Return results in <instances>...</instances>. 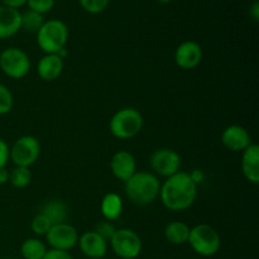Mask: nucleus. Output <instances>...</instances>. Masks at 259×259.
I'll return each mask as SVG.
<instances>
[{
    "instance_id": "6ab92c4d",
    "label": "nucleus",
    "mask_w": 259,
    "mask_h": 259,
    "mask_svg": "<svg viewBox=\"0 0 259 259\" xmlns=\"http://www.w3.org/2000/svg\"><path fill=\"white\" fill-rule=\"evenodd\" d=\"M191 228L184 222H171L164 227V238L168 243L175 245L186 244L189 240Z\"/></svg>"
},
{
    "instance_id": "cd10ccee",
    "label": "nucleus",
    "mask_w": 259,
    "mask_h": 259,
    "mask_svg": "<svg viewBox=\"0 0 259 259\" xmlns=\"http://www.w3.org/2000/svg\"><path fill=\"white\" fill-rule=\"evenodd\" d=\"M94 232L98 233V234L100 235L103 239H105L106 242H110V239L113 238V235L115 234L116 228L114 227V224L111 222H109V220H104V222L99 223V224L96 225V228Z\"/></svg>"
},
{
    "instance_id": "7ed1b4c3",
    "label": "nucleus",
    "mask_w": 259,
    "mask_h": 259,
    "mask_svg": "<svg viewBox=\"0 0 259 259\" xmlns=\"http://www.w3.org/2000/svg\"><path fill=\"white\" fill-rule=\"evenodd\" d=\"M68 40V28L60 19L46 20L37 32V43L46 55H57L66 48Z\"/></svg>"
},
{
    "instance_id": "423d86ee",
    "label": "nucleus",
    "mask_w": 259,
    "mask_h": 259,
    "mask_svg": "<svg viewBox=\"0 0 259 259\" xmlns=\"http://www.w3.org/2000/svg\"><path fill=\"white\" fill-rule=\"evenodd\" d=\"M0 70L8 77L19 80L30 71L29 56L18 47H8L0 53Z\"/></svg>"
},
{
    "instance_id": "f8f14e48",
    "label": "nucleus",
    "mask_w": 259,
    "mask_h": 259,
    "mask_svg": "<svg viewBox=\"0 0 259 259\" xmlns=\"http://www.w3.org/2000/svg\"><path fill=\"white\" fill-rule=\"evenodd\" d=\"M222 143L230 152H243L253 142L250 134L244 126L233 124L223 131Z\"/></svg>"
},
{
    "instance_id": "2f4dec72",
    "label": "nucleus",
    "mask_w": 259,
    "mask_h": 259,
    "mask_svg": "<svg viewBox=\"0 0 259 259\" xmlns=\"http://www.w3.org/2000/svg\"><path fill=\"white\" fill-rule=\"evenodd\" d=\"M249 15L254 22H258L259 19V3L254 2L249 8Z\"/></svg>"
},
{
    "instance_id": "dca6fc26",
    "label": "nucleus",
    "mask_w": 259,
    "mask_h": 259,
    "mask_svg": "<svg viewBox=\"0 0 259 259\" xmlns=\"http://www.w3.org/2000/svg\"><path fill=\"white\" fill-rule=\"evenodd\" d=\"M242 172L250 184H259V147L252 143L242 152Z\"/></svg>"
},
{
    "instance_id": "39448f33",
    "label": "nucleus",
    "mask_w": 259,
    "mask_h": 259,
    "mask_svg": "<svg viewBox=\"0 0 259 259\" xmlns=\"http://www.w3.org/2000/svg\"><path fill=\"white\" fill-rule=\"evenodd\" d=\"M187 243L191 249L201 257L215 255L222 247L219 233L209 224H199L191 228Z\"/></svg>"
},
{
    "instance_id": "f3484780",
    "label": "nucleus",
    "mask_w": 259,
    "mask_h": 259,
    "mask_svg": "<svg viewBox=\"0 0 259 259\" xmlns=\"http://www.w3.org/2000/svg\"><path fill=\"white\" fill-rule=\"evenodd\" d=\"M63 67V58H61L58 55H45L39 60L37 65V72L42 80L55 81L62 75Z\"/></svg>"
},
{
    "instance_id": "bb28decb",
    "label": "nucleus",
    "mask_w": 259,
    "mask_h": 259,
    "mask_svg": "<svg viewBox=\"0 0 259 259\" xmlns=\"http://www.w3.org/2000/svg\"><path fill=\"white\" fill-rule=\"evenodd\" d=\"M29 10H33L39 14H47L55 7V0H27Z\"/></svg>"
},
{
    "instance_id": "a211bd4d",
    "label": "nucleus",
    "mask_w": 259,
    "mask_h": 259,
    "mask_svg": "<svg viewBox=\"0 0 259 259\" xmlns=\"http://www.w3.org/2000/svg\"><path fill=\"white\" fill-rule=\"evenodd\" d=\"M100 210L105 220L114 222V220L119 219L123 212V200H121L120 195L115 194V192H108L101 200Z\"/></svg>"
},
{
    "instance_id": "4be33fe9",
    "label": "nucleus",
    "mask_w": 259,
    "mask_h": 259,
    "mask_svg": "<svg viewBox=\"0 0 259 259\" xmlns=\"http://www.w3.org/2000/svg\"><path fill=\"white\" fill-rule=\"evenodd\" d=\"M45 22V18L39 13H35L29 9L22 13V29L27 30V32L37 34V32L40 29Z\"/></svg>"
},
{
    "instance_id": "9b49d317",
    "label": "nucleus",
    "mask_w": 259,
    "mask_h": 259,
    "mask_svg": "<svg viewBox=\"0 0 259 259\" xmlns=\"http://www.w3.org/2000/svg\"><path fill=\"white\" fill-rule=\"evenodd\" d=\"M202 48L194 40H185L175 51V63L182 70H194L202 61Z\"/></svg>"
},
{
    "instance_id": "473e14b6",
    "label": "nucleus",
    "mask_w": 259,
    "mask_h": 259,
    "mask_svg": "<svg viewBox=\"0 0 259 259\" xmlns=\"http://www.w3.org/2000/svg\"><path fill=\"white\" fill-rule=\"evenodd\" d=\"M9 182V171L7 168H0V185H5Z\"/></svg>"
},
{
    "instance_id": "7c9ffc66",
    "label": "nucleus",
    "mask_w": 259,
    "mask_h": 259,
    "mask_svg": "<svg viewBox=\"0 0 259 259\" xmlns=\"http://www.w3.org/2000/svg\"><path fill=\"white\" fill-rule=\"evenodd\" d=\"M3 5L13 8V9H19L23 5L27 4V0H2Z\"/></svg>"
},
{
    "instance_id": "5701e85b",
    "label": "nucleus",
    "mask_w": 259,
    "mask_h": 259,
    "mask_svg": "<svg viewBox=\"0 0 259 259\" xmlns=\"http://www.w3.org/2000/svg\"><path fill=\"white\" fill-rule=\"evenodd\" d=\"M32 181V174L27 167H17L9 172V182L15 189H25Z\"/></svg>"
},
{
    "instance_id": "f257e3e1",
    "label": "nucleus",
    "mask_w": 259,
    "mask_h": 259,
    "mask_svg": "<svg viewBox=\"0 0 259 259\" xmlns=\"http://www.w3.org/2000/svg\"><path fill=\"white\" fill-rule=\"evenodd\" d=\"M196 196V182L190 174L179 171L161 185L158 197L166 209L171 211H185L194 205Z\"/></svg>"
},
{
    "instance_id": "0eeeda50",
    "label": "nucleus",
    "mask_w": 259,
    "mask_h": 259,
    "mask_svg": "<svg viewBox=\"0 0 259 259\" xmlns=\"http://www.w3.org/2000/svg\"><path fill=\"white\" fill-rule=\"evenodd\" d=\"M110 247L115 255L121 259H136L142 253L141 237L134 230L128 228L116 229L115 234L110 239Z\"/></svg>"
},
{
    "instance_id": "aec40b11",
    "label": "nucleus",
    "mask_w": 259,
    "mask_h": 259,
    "mask_svg": "<svg viewBox=\"0 0 259 259\" xmlns=\"http://www.w3.org/2000/svg\"><path fill=\"white\" fill-rule=\"evenodd\" d=\"M39 212L42 215H45L52 225L61 224V223H67L66 222L68 218L67 206L61 200H51V201L46 202Z\"/></svg>"
},
{
    "instance_id": "c756f323",
    "label": "nucleus",
    "mask_w": 259,
    "mask_h": 259,
    "mask_svg": "<svg viewBox=\"0 0 259 259\" xmlns=\"http://www.w3.org/2000/svg\"><path fill=\"white\" fill-rule=\"evenodd\" d=\"M9 153L10 147L8 146L7 142L4 139L0 138V168H4L7 166L8 161H9Z\"/></svg>"
},
{
    "instance_id": "393cba45",
    "label": "nucleus",
    "mask_w": 259,
    "mask_h": 259,
    "mask_svg": "<svg viewBox=\"0 0 259 259\" xmlns=\"http://www.w3.org/2000/svg\"><path fill=\"white\" fill-rule=\"evenodd\" d=\"M14 105V98L9 89L0 83V115L9 113Z\"/></svg>"
},
{
    "instance_id": "2eb2a0df",
    "label": "nucleus",
    "mask_w": 259,
    "mask_h": 259,
    "mask_svg": "<svg viewBox=\"0 0 259 259\" xmlns=\"http://www.w3.org/2000/svg\"><path fill=\"white\" fill-rule=\"evenodd\" d=\"M22 29V13L18 9L0 5V39L13 37Z\"/></svg>"
},
{
    "instance_id": "72a5a7b5",
    "label": "nucleus",
    "mask_w": 259,
    "mask_h": 259,
    "mask_svg": "<svg viewBox=\"0 0 259 259\" xmlns=\"http://www.w3.org/2000/svg\"><path fill=\"white\" fill-rule=\"evenodd\" d=\"M158 3H161V4H169V3L172 2V0H157Z\"/></svg>"
},
{
    "instance_id": "a878e982",
    "label": "nucleus",
    "mask_w": 259,
    "mask_h": 259,
    "mask_svg": "<svg viewBox=\"0 0 259 259\" xmlns=\"http://www.w3.org/2000/svg\"><path fill=\"white\" fill-rule=\"evenodd\" d=\"M81 8L90 14H100L108 8L110 0H78Z\"/></svg>"
},
{
    "instance_id": "b1692460",
    "label": "nucleus",
    "mask_w": 259,
    "mask_h": 259,
    "mask_svg": "<svg viewBox=\"0 0 259 259\" xmlns=\"http://www.w3.org/2000/svg\"><path fill=\"white\" fill-rule=\"evenodd\" d=\"M51 227H52V224H51L50 220H48L45 215L40 214V212L35 215L32 219V222H30V229H32V232L34 233L35 235H38V237H42V235L46 237V234L50 232Z\"/></svg>"
},
{
    "instance_id": "4468645a",
    "label": "nucleus",
    "mask_w": 259,
    "mask_h": 259,
    "mask_svg": "<svg viewBox=\"0 0 259 259\" xmlns=\"http://www.w3.org/2000/svg\"><path fill=\"white\" fill-rule=\"evenodd\" d=\"M110 169L116 179L126 182L137 172L136 158L128 151H118L111 157Z\"/></svg>"
},
{
    "instance_id": "f704fd0d",
    "label": "nucleus",
    "mask_w": 259,
    "mask_h": 259,
    "mask_svg": "<svg viewBox=\"0 0 259 259\" xmlns=\"http://www.w3.org/2000/svg\"><path fill=\"white\" fill-rule=\"evenodd\" d=\"M86 259H93V258H86Z\"/></svg>"
},
{
    "instance_id": "20e7f679",
    "label": "nucleus",
    "mask_w": 259,
    "mask_h": 259,
    "mask_svg": "<svg viewBox=\"0 0 259 259\" xmlns=\"http://www.w3.org/2000/svg\"><path fill=\"white\" fill-rule=\"evenodd\" d=\"M144 119L141 111L136 108H123L116 111L109 121L110 133L116 139H132L141 133Z\"/></svg>"
},
{
    "instance_id": "f03ea898",
    "label": "nucleus",
    "mask_w": 259,
    "mask_h": 259,
    "mask_svg": "<svg viewBox=\"0 0 259 259\" xmlns=\"http://www.w3.org/2000/svg\"><path fill=\"white\" fill-rule=\"evenodd\" d=\"M125 184V194L136 205H148L159 196L161 184L152 172L137 171Z\"/></svg>"
},
{
    "instance_id": "c85d7f7f",
    "label": "nucleus",
    "mask_w": 259,
    "mask_h": 259,
    "mask_svg": "<svg viewBox=\"0 0 259 259\" xmlns=\"http://www.w3.org/2000/svg\"><path fill=\"white\" fill-rule=\"evenodd\" d=\"M42 259H72V257H71L70 252H67V250H60L51 248V249H47L45 257Z\"/></svg>"
},
{
    "instance_id": "6e6552de",
    "label": "nucleus",
    "mask_w": 259,
    "mask_h": 259,
    "mask_svg": "<svg viewBox=\"0 0 259 259\" xmlns=\"http://www.w3.org/2000/svg\"><path fill=\"white\" fill-rule=\"evenodd\" d=\"M40 154V144L35 137L23 136L14 142L10 148L9 158L17 167H27L38 161Z\"/></svg>"
},
{
    "instance_id": "412c9836",
    "label": "nucleus",
    "mask_w": 259,
    "mask_h": 259,
    "mask_svg": "<svg viewBox=\"0 0 259 259\" xmlns=\"http://www.w3.org/2000/svg\"><path fill=\"white\" fill-rule=\"evenodd\" d=\"M47 252L45 243L38 238H28L22 243L20 254L23 259H42Z\"/></svg>"
},
{
    "instance_id": "1a4fd4ad",
    "label": "nucleus",
    "mask_w": 259,
    "mask_h": 259,
    "mask_svg": "<svg viewBox=\"0 0 259 259\" xmlns=\"http://www.w3.org/2000/svg\"><path fill=\"white\" fill-rule=\"evenodd\" d=\"M149 166L156 176L158 175L168 179L181 168V157L171 148H159L152 153Z\"/></svg>"
},
{
    "instance_id": "ddd939ff",
    "label": "nucleus",
    "mask_w": 259,
    "mask_h": 259,
    "mask_svg": "<svg viewBox=\"0 0 259 259\" xmlns=\"http://www.w3.org/2000/svg\"><path fill=\"white\" fill-rule=\"evenodd\" d=\"M77 244L83 255L88 258L104 259L108 252V242L94 230L85 232L82 235H80Z\"/></svg>"
},
{
    "instance_id": "9d476101",
    "label": "nucleus",
    "mask_w": 259,
    "mask_h": 259,
    "mask_svg": "<svg viewBox=\"0 0 259 259\" xmlns=\"http://www.w3.org/2000/svg\"><path fill=\"white\" fill-rule=\"evenodd\" d=\"M78 233L75 227L68 223H61V224L52 225L50 232L46 234L48 245L53 249L60 250H71L77 245Z\"/></svg>"
}]
</instances>
